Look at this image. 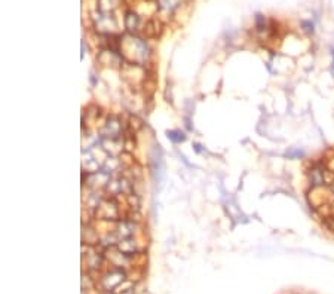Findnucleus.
<instances>
[{
	"instance_id": "nucleus-1",
	"label": "nucleus",
	"mask_w": 334,
	"mask_h": 294,
	"mask_svg": "<svg viewBox=\"0 0 334 294\" xmlns=\"http://www.w3.org/2000/svg\"><path fill=\"white\" fill-rule=\"evenodd\" d=\"M121 48H124V55L128 57L132 63L135 64H146V61L150 57V49L146 43V40H143L135 36H128L122 37Z\"/></svg>"
},
{
	"instance_id": "nucleus-2",
	"label": "nucleus",
	"mask_w": 334,
	"mask_h": 294,
	"mask_svg": "<svg viewBox=\"0 0 334 294\" xmlns=\"http://www.w3.org/2000/svg\"><path fill=\"white\" fill-rule=\"evenodd\" d=\"M127 282V274L122 271L121 267H113L110 271H107L101 278H100V285L106 291H113L116 288L121 287V284Z\"/></svg>"
},
{
	"instance_id": "nucleus-3",
	"label": "nucleus",
	"mask_w": 334,
	"mask_h": 294,
	"mask_svg": "<svg viewBox=\"0 0 334 294\" xmlns=\"http://www.w3.org/2000/svg\"><path fill=\"white\" fill-rule=\"evenodd\" d=\"M92 19H94V24H95V27H97V30H100L101 33H106V34H111L113 29L117 27L113 14L109 11L98 9L94 14Z\"/></svg>"
},
{
	"instance_id": "nucleus-4",
	"label": "nucleus",
	"mask_w": 334,
	"mask_h": 294,
	"mask_svg": "<svg viewBox=\"0 0 334 294\" xmlns=\"http://www.w3.org/2000/svg\"><path fill=\"white\" fill-rule=\"evenodd\" d=\"M121 214L114 199H103L100 205L95 208V215L103 220H116Z\"/></svg>"
},
{
	"instance_id": "nucleus-5",
	"label": "nucleus",
	"mask_w": 334,
	"mask_h": 294,
	"mask_svg": "<svg viewBox=\"0 0 334 294\" xmlns=\"http://www.w3.org/2000/svg\"><path fill=\"white\" fill-rule=\"evenodd\" d=\"M106 190L110 195H131L132 192V184L129 180L125 177H117V179H110L109 184L106 186Z\"/></svg>"
},
{
	"instance_id": "nucleus-6",
	"label": "nucleus",
	"mask_w": 334,
	"mask_h": 294,
	"mask_svg": "<svg viewBox=\"0 0 334 294\" xmlns=\"http://www.w3.org/2000/svg\"><path fill=\"white\" fill-rule=\"evenodd\" d=\"M122 134V124L117 117L111 116L107 119L101 130V138H109V140H119Z\"/></svg>"
},
{
	"instance_id": "nucleus-7",
	"label": "nucleus",
	"mask_w": 334,
	"mask_h": 294,
	"mask_svg": "<svg viewBox=\"0 0 334 294\" xmlns=\"http://www.w3.org/2000/svg\"><path fill=\"white\" fill-rule=\"evenodd\" d=\"M116 248L121 251V253L127 254V256H135L140 251V245L132 238H128V239H124L121 242H117Z\"/></svg>"
},
{
	"instance_id": "nucleus-8",
	"label": "nucleus",
	"mask_w": 334,
	"mask_h": 294,
	"mask_svg": "<svg viewBox=\"0 0 334 294\" xmlns=\"http://www.w3.org/2000/svg\"><path fill=\"white\" fill-rule=\"evenodd\" d=\"M83 257H86V267L89 271H98L103 264V256L97 251L88 250V253L83 254Z\"/></svg>"
},
{
	"instance_id": "nucleus-9",
	"label": "nucleus",
	"mask_w": 334,
	"mask_h": 294,
	"mask_svg": "<svg viewBox=\"0 0 334 294\" xmlns=\"http://www.w3.org/2000/svg\"><path fill=\"white\" fill-rule=\"evenodd\" d=\"M124 24H125V29L132 33V32L138 30L140 24H141V19H140V16L134 11H127L125 16H124Z\"/></svg>"
},
{
	"instance_id": "nucleus-10",
	"label": "nucleus",
	"mask_w": 334,
	"mask_h": 294,
	"mask_svg": "<svg viewBox=\"0 0 334 294\" xmlns=\"http://www.w3.org/2000/svg\"><path fill=\"white\" fill-rule=\"evenodd\" d=\"M181 5V0H158V8L162 12H174Z\"/></svg>"
},
{
	"instance_id": "nucleus-11",
	"label": "nucleus",
	"mask_w": 334,
	"mask_h": 294,
	"mask_svg": "<svg viewBox=\"0 0 334 294\" xmlns=\"http://www.w3.org/2000/svg\"><path fill=\"white\" fill-rule=\"evenodd\" d=\"M255 29L257 32H266L268 30V22H266V18L261 15V14H257L255 15Z\"/></svg>"
},
{
	"instance_id": "nucleus-12",
	"label": "nucleus",
	"mask_w": 334,
	"mask_h": 294,
	"mask_svg": "<svg viewBox=\"0 0 334 294\" xmlns=\"http://www.w3.org/2000/svg\"><path fill=\"white\" fill-rule=\"evenodd\" d=\"M166 135H168V138L174 143H181L186 140V135L180 131H166Z\"/></svg>"
},
{
	"instance_id": "nucleus-13",
	"label": "nucleus",
	"mask_w": 334,
	"mask_h": 294,
	"mask_svg": "<svg viewBox=\"0 0 334 294\" xmlns=\"http://www.w3.org/2000/svg\"><path fill=\"white\" fill-rule=\"evenodd\" d=\"M302 27H303V30H304L306 33H309V34H314V32H315V24H314L312 21H303V22H302Z\"/></svg>"
},
{
	"instance_id": "nucleus-14",
	"label": "nucleus",
	"mask_w": 334,
	"mask_h": 294,
	"mask_svg": "<svg viewBox=\"0 0 334 294\" xmlns=\"http://www.w3.org/2000/svg\"><path fill=\"white\" fill-rule=\"evenodd\" d=\"M304 153L300 150V149H296V150H290L288 153H287V156L290 158V159H296V158H302Z\"/></svg>"
},
{
	"instance_id": "nucleus-15",
	"label": "nucleus",
	"mask_w": 334,
	"mask_h": 294,
	"mask_svg": "<svg viewBox=\"0 0 334 294\" xmlns=\"http://www.w3.org/2000/svg\"><path fill=\"white\" fill-rule=\"evenodd\" d=\"M331 70H333V75H334V48L331 49Z\"/></svg>"
}]
</instances>
